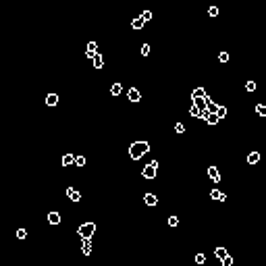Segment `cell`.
<instances>
[{"mask_svg":"<svg viewBox=\"0 0 266 266\" xmlns=\"http://www.w3.org/2000/svg\"><path fill=\"white\" fill-rule=\"evenodd\" d=\"M245 89H247V91H254V89H256V83H254V81H247V83H245Z\"/></svg>","mask_w":266,"mask_h":266,"instance_id":"cell-32","label":"cell"},{"mask_svg":"<svg viewBox=\"0 0 266 266\" xmlns=\"http://www.w3.org/2000/svg\"><path fill=\"white\" fill-rule=\"evenodd\" d=\"M127 96H129V100H131V102H139V100H141V91H139V89H135V88L129 89V94H127Z\"/></svg>","mask_w":266,"mask_h":266,"instance_id":"cell-7","label":"cell"},{"mask_svg":"<svg viewBox=\"0 0 266 266\" xmlns=\"http://www.w3.org/2000/svg\"><path fill=\"white\" fill-rule=\"evenodd\" d=\"M258 160H260V152H250V154H247V162H250V164H256Z\"/></svg>","mask_w":266,"mask_h":266,"instance_id":"cell-15","label":"cell"},{"mask_svg":"<svg viewBox=\"0 0 266 266\" xmlns=\"http://www.w3.org/2000/svg\"><path fill=\"white\" fill-rule=\"evenodd\" d=\"M67 198H69L71 202H79V200H81V193H79L75 187H67Z\"/></svg>","mask_w":266,"mask_h":266,"instance_id":"cell-4","label":"cell"},{"mask_svg":"<svg viewBox=\"0 0 266 266\" xmlns=\"http://www.w3.org/2000/svg\"><path fill=\"white\" fill-rule=\"evenodd\" d=\"M227 112H229V110H227V106H218V110H216V117H218V119H222V117H227Z\"/></svg>","mask_w":266,"mask_h":266,"instance_id":"cell-20","label":"cell"},{"mask_svg":"<svg viewBox=\"0 0 266 266\" xmlns=\"http://www.w3.org/2000/svg\"><path fill=\"white\" fill-rule=\"evenodd\" d=\"M94 231H96V222H83V224L77 229V233L81 235V239H91Z\"/></svg>","mask_w":266,"mask_h":266,"instance_id":"cell-2","label":"cell"},{"mask_svg":"<svg viewBox=\"0 0 266 266\" xmlns=\"http://www.w3.org/2000/svg\"><path fill=\"white\" fill-rule=\"evenodd\" d=\"M214 254H216V258H218V260H224V258L229 256L224 247H216V250H214Z\"/></svg>","mask_w":266,"mask_h":266,"instance_id":"cell-17","label":"cell"},{"mask_svg":"<svg viewBox=\"0 0 266 266\" xmlns=\"http://www.w3.org/2000/svg\"><path fill=\"white\" fill-rule=\"evenodd\" d=\"M48 222H50V224H60V214L54 212V210L48 212Z\"/></svg>","mask_w":266,"mask_h":266,"instance_id":"cell-8","label":"cell"},{"mask_svg":"<svg viewBox=\"0 0 266 266\" xmlns=\"http://www.w3.org/2000/svg\"><path fill=\"white\" fill-rule=\"evenodd\" d=\"M156 171H158V160H152L150 164H146V166H143L141 175H143L146 179H154V177H156Z\"/></svg>","mask_w":266,"mask_h":266,"instance_id":"cell-3","label":"cell"},{"mask_svg":"<svg viewBox=\"0 0 266 266\" xmlns=\"http://www.w3.org/2000/svg\"><path fill=\"white\" fill-rule=\"evenodd\" d=\"M71 164H75V156L73 154H65L62 156V166H71Z\"/></svg>","mask_w":266,"mask_h":266,"instance_id":"cell-13","label":"cell"},{"mask_svg":"<svg viewBox=\"0 0 266 266\" xmlns=\"http://www.w3.org/2000/svg\"><path fill=\"white\" fill-rule=\"evenodd\" d=\"M195 262H198V264H204V262H206V256H204V254H198V256H195Z\"/></svg>","mask_w":266,"mask_h":266,"instance_id":"cell-31","label":"cell"},{"mask_svg":"<svg viewBox=\"0 0 266 266\" xmlns=\"http://www.w3.org/2000/svg\"><path fill=\"white\" fill-rule=\"evenodd\" d=\"M175 131H177V133H183V131H185V127H183V123H177V125H175Z\"/></svg>","mask_w":266,"mask_h":266,"instance_id":"cell-34","label":"cell"},{"mask_svg":"<svg viewBox=\"0 0 266 266\" xmlns=\"http://www.w3.org/2000/svg\"><path fill=\"white\" fill-rule=\"evenodd\" d=\"M141 19H143V21H150V19H152V13H150V10H143V13H141Z\"/></svg>","mask_w":266,"mask_h":266,"instance_id":"cell-30","label":"cell"},{"mask_svg":"<svg viewBox=\"0 0 266 266\" xmlns=\"http://www.w3.org/2000/svg\"><path fill=\"white\" fill-rule=\"evenodd\" d=\"M189 114H191V117H200V108H198V106H191V108H189Z\"/></svg>","mask_w":266,"mask_h":266,"instance_id":"cell-24","label":"cell"},{"mask_svg":"<svg viewBox=\"0 0 266 266\" xmlns=\"http://www.w3.org/2000/svg\"><path fill=\"white\" fill-rule=\"evenodd\" d=\"M210 198H212V200H218V202H221L222 193H221V191H218V189H212V191H210Z\"/></svg>","mask_w":266,"mask_h":266,"instance_id":"cell-21","label":"cell"},{"mask_svg":"<svg viewBox=\"0 0 266 266\" xmlns=\"http://www.w3.org/2000/svg\"><path fill=\"white\" fill-rule=\"evenodd\" d=\"M218 121H221V119H218L216 114H208V119H206V123H208V125H216Z\"/></svg>","mask_w":266,"mask_h":266,"instance_id":"cell-19","label":"cell"},{"mask_svg":"<svg viewBox=\"0 0 266 266\" xmlns=\"http://www.w3.org/2000/svg\"><path fill=\"white\" fill-rule=\"evenodd\" d=\"M81 250H83V256H89L91 254V241L89 239H83L81 241Z\"/></svg>","mask_w":266,"mask_h":266,"instance_id":"cell-11","label":"cell"},{"mask_svg":"<svg viewBox=\"0 0 266 266\" xmlns=\"http://www.w3.org/2000/svg\"><path fill=\"white\" fill-rule=\"evenodd\" d=\"M222 266H233V256H227V258L222 260Z\"/></svg>","mask_w":266,"mask_h":266,"instance_id":"cell-29","label":"cell"},{"mask_svg":"<svg viewBox=\"0 0 266 266\" xmlns=\"http://www.w3.org/2000/svg\"><path fill=\"white\" fill-rule=\"evenodd\" d=\"M256 112H258L260 117H266V106L264 104H258V106H256Z\"/></svg>","mask_w":266,"mask_h":266,"instance_id":"cell-22","label":"cell"},{"mask_svg":"<svg viewBox=\"0 0 266 266\" xmlns=\"http://www.w3.org/2000/svg\"><path fill=\"white\" fill-rule=\"evenodd\" d=\"M191 98H193V102H195V100H204V98H206V89L204 88H195L193 89V94H191Z\"/></svg>","mask_w":266,"mask_h":266,"instance_id":"cell-6","label":"cell"},{"mask_svg":"<svg viewBox=\"0 0 266 266\" xmlns=\"http://www.w3.org/2000/svg\"><path fill=\"white\" fill-rule=\"evenodd\" d=\"M143 23H146V21H143L141 17H135V19H133V23H131V27H133V29H137V31H139V29L143 27Z\"/></svg>","mask_w":266,"mask_h":266,"instance_id":"cell-16","label":"cell"},{"mask_svg":"<svg viewBox=\"0 0 266 266\" xmlns=\"http://www.w3.org/2000/svg\"><path fill=\"white\" fill-rule=\"evenodd\" d=\"M102 67H104V58H102V54L98 52L96 58H94V69H102Z\"/></svg>","mask_w":266,"mask_h":266,"instance_id":"cell-14","label":"cell"},{"mask_svg":"<svg viewBox=\"0 0 266 266\" xmlns=\"http://www.w3.org/2000/svg\"><path fill=\"white\" fill-rule=\"evenodd\" d=\"M46 104H48V106H56V104H58V96H56V94H48V96H46Z\"/></svg>","mask_w":266,"mask_h":266,"instance_id":"cell-12","label":"cell"},{"mask_svg":"<svg viewBox=\"0 0 266 266\" xmlns=\"http://www.w3.org/2000/svg\"><path fill=\"white\" fill-rule=\"evenodd\" d=\"M143 202H146L148 206H156V204H158V198H156L154 193H146V195H143Z\"/></svg>","mask_w":266,"mask_h":266,"instance_id":"cell-9","label":"cell"},{"mask_svg":"<svg viewBox=\"0 0 266 266\" xmlns=\"http://www.w3.org/2000/svg\"><path fill=\"white\" fill-rule=\"evenodd\" d=\"M208 177L212 179V181H216V183H218V181H221V173H218L214 166H208Z\"/></svg>","mask_w":266,"mask_h":266,"instance_id":"cell-10","label":"cell"},{"mask_svg":"<svg viewBox=\"0 0 266 266\" xmlns=\"http://www.w3.org/2000/svg\"><path fill=\"white\" fill-rule=\"evenodd\" d=\"M218 60L221 62H229V52H221L218 54Z\"/></svg>","mask_w":266,"mask_h":266,"instance_id":"cell-23","label":"cell"},{"mask_svg":"<svg viewBox=\"0 0 266 266\" xmlns=\"http://www.w3.org/2000/svg\"><path fill=\"white\" fill-rule=\"evenodd\" d=\"M148 150H150V143L148 141H133L131 148H129V156H131L133 160H139Z\"/></svg>","mask_w":266,"mask_h":266,"instance_id":"cell-1","label":"cell"},{"mask_svg":"<svg viewBox=\"0 0 266 266\" xmlns=\"http://www.w3.org/2000/svg\"><path fill=\"white\" fill-rule=\"evenodd\" d=\"M177 224H179L177 216H169V227H177Z\"/></svg>","mask_w":266,"mask_h":266,"instance_id":"cell-27","label":"cell"},{"mask_svg":"<svg viewBox=\"0 0 266 266\" xmlns=\"http://www.w3.org/2000/svg\"><path fill=\"white\" fill-rule=\"evenodd\" d=\"M150 54V44H143L141 46V56H148Z\"/></svg>","mask_w":266,"mask_h":266,"instance_id":"cell-28","label":"cell"},{"mask_svg":"<svg viewBox=\"0 0 266 266\" xmlns=\"http://www.w3.org/2000/svg\"><path fill=\"white\" fill-rule=\"evenodd\" d=\"M17 237H19V239H25V237H27V231H25V229H17Z\"/></svg>","mask_w":266,"mask_h":266,"instance_id":"cell-26","label":"cell"},{"mask_svg":"<svg viewBox=\"0 0 266 266\" xmlns=\"http://www.w3.org/2000/svg\"><path fill=\"white\" fill-rule=\"evenodd\" d=\"M208 13H210V17H216V15H218V8H216V6H210Z\"/></svg>","mask_w":266,"mask_h":266,"instance_id":"cell-33","label":"cell"},{"mask_svg":"<svg viewBox=\"0 0 266 266\" xmlns=\"http://www.w3.org/2000/svg\"><path fill=\"white\" fill-rule=\"evenodd\" d=\"M121 91H123V88H121V83H114V85L110 88V94H112V96H119Z\"/></svg>","mask_w":266,"mask_h":266,"instance_id":"cell-18","label":"cell"},{"mask_svg":"<svg viewBox=\"0 0 266 266\" xmlns=\"http://www.w3.org/2000/svg\"><path fill=\"white\" fill-rule=\"evenodd\" d=\"M96 54H98V44H96V42H89V44H88V50H85V56L94 60V58H96Z\"/></svg>","mask_w":266,"mask_h":266,"instance_id":"cell-5","label":"cell"},{"mask_svg":"<svg viewBox=\"0 0 266 266\" xmlns=\"http://www.w3.org/2000/svg\"><path fill=\"white\" fill-rule=\"evenodd\" d=\"M75 164H77V166H83V164H85V158H83V156H75Z\"/></svg>","mask_w":266,"mask_h":266,"instance_id":"cell-25","label":"cell"}]
</instances>
